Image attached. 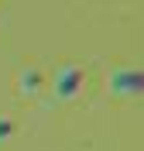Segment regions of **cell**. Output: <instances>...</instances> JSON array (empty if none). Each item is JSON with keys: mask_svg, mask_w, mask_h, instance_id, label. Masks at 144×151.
<instances>
[{"mask_svg": "<svg viewBox=\"0 0 144 151\" xmlns=\"http://www.w3.org/2000/svg\"><path fill=\"white\" fill-rule=\"evenodd\" d=\"M106 89H110L113 96H124V100L141 96V89H144L141 69H113V72H110V79H106Z\"/></svg>", "mask_w": 144, "mask_h": 151, "instance_id": "7a4b0ae2", "label": "cell"}, {"mask_svg": "<svg viewBox=\"0 0 144 151\" xmlns=\"http://www.w3.org/2000/svg\"><path fill=\"white\" fill-rule=\"evenodd\" d=\"M45 83H48L45 72L34 69V65H28V69H21V72H17V93H21V96H34Z\"/></svg>", "mask_w": 144, "mask_h": 151, "instance_id": "3957f363", "label": "cell"}, {"mask_svg": "<svg viewBox=\"0 0 144 151\" xmlns=\"http://www.w3.org/2000/svg\"><path fill=\"white\" fill-rule=\"evenodd\" d=\"M10 134H14V117L0 113V144H4V141H10Z\"/></svg>", "mask_w": 144, "mask_h": 151, "instance_id": "277c9868", "label": "cell"}, {"mask_svg": "<svg viewBox=\"0 0 144 151\" xmlns=\"http://www.w3.org/2000/svg\"><path fill=\"white\" fill-rule=\"evenodd\" d=\"M79 89H82V69L79 65H62L55 76H52V93H55V100H62V103H69V100H76Z\"/></svg>", "mask_w": 144, "mask_h": 151, "instance_id": "6da1fadb", "label": "cell"}]
</instances>
